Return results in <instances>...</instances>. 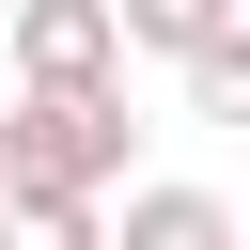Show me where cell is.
<instances>
[{
  "label": "cell",
  "instance_id": "3957f363",
  "mask_svg": "<svg viewBox=\"0 0 250 250\" xmlns=\"http://www.w3.org/2000/svg\"><path fill=\"white\" fill-rule=\"evenodd\" d=\"M125 250H234L219 188H125Z\"/></svg>",
  "mask_w": 250,
  "mask_h": 250
},
{
  "label": "cell",
  "instance_id": "7a4b0ae2",
  "mask_svg": "<svg viewBox=\"0 0 250 250\" xmlns=\"http://www.w3.org/2000/svg\"><path fill=\"white\" fill-rule=\"evenodd\" d=\"M16 78H125V0H0Z\"/></svg>",
  "mask_w": 250,
  "mask_h": 250
},
{
  "label": "cell",
  "instance_id": "5b68a950",
  "mask_svg": "<svg viewBox=\"0 0 250 250\" xmlns=\"http://www.w3.org/2000/svg\"><path fill=\"white\" fill-rule=\"evenodd\" d=\"M219 16H234V0H125V47H141V62H188Z\"/></svg>",
  "mask_w": 250,
  "mask_h": 250
},
{
  "label": "cell",
  "instance_id": "277c9868",
  "mask_svg": "<svg viewBox=\"0 0 250 250\" xmlns=\"http://www.w3.org/2000/svg\"><path fill=\"white\" fill-rule=\"evenodd\" d=\"M172 78H188V125H250V0H234V16L172 62Z\"/></svg>",
  "mask_w": 250,
  "mask_h": 250
},
{
  "label": "cell",
  "instance_id": "6da1fadb",
  "mask_svg": "<svg viewBox=\"0 0 250 250\" xmlns=\"http://www.w3.org/2000/svg\"><path fill=\"white\" fill-rule=\"evenodd\" d=\"M141 125H125V78H16L0 109V172H16V234L47 250H94L109 234V188H125Z\"/></svg>",
  "mask_w": 250,
  "mask_h": 250
},
{
  "label": "cell",
  "instance_id": "8992f818",
  "mask_svg": "<svg viewBox=\"0 0 250 250\" xmlns=\"http://www.w3.org/2000/svg\"><path fill=\"white\" fill-rule=\"evenodd\" d=\"M0 234H16V172H0Z\"/></svg>",
  "mask_w": 250,
  "mask_h": 250
}]
</instances>
